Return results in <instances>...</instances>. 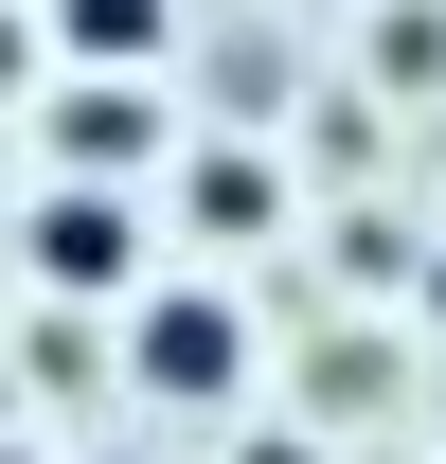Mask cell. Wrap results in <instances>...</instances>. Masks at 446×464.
Instances as JSON below:
<instances>
[{"mask_svg":"<svg viewBox=\"0 0 446 464\" xmlns=\"http://www.w3.org/2000/svg\"><path fill=\"white\" fill-rule=\"evenodd\" d=\"M143 375H161V393H215L232 375V304H161V322H143Z\"/></svg>","mask_w":446,"mask_h":464,"instance_id":"cell-1","label":"cell"},{"mask_svg":"<svg viewBox=\"0 0 446 464\" xmlns=\"http://www.w3.org/2000/svg\"><path fill=\"white\" fill-rule=\"evenodd\" d=\"M36 268H54V286H108V268H125V215H108V197H54V215H36Z\"/></svg>","mask_w":446,"mask_h":464,"instance_id":"cell-2","label":"cell"},{"mask_svg":"<svg viewBox=\"0 0 446 464\" xmlns=\"http://www.w3.org/2000/svg\"><path fill=\"white\" fill-rule=\"evenodd\" d=\"M72 36H90V54H143V36H161V0H72Z\"/></svg>","mask_w":446,"mask_h":464,"instance_id":"cell-3","label":"cell"},{"mask_svg":"<svg viewBox=\"0 0 446 464\" xmlns=\"http://www.w3.org/2000/svg\"><path fill=\"white\" fill-rule=\"evenodd\" d=\"M0 72H18V18H0Z\"/></svg>","mask_w":446,"mask_h":464,"instance_id":"cell-4","label":"cell"}]
</instances>
